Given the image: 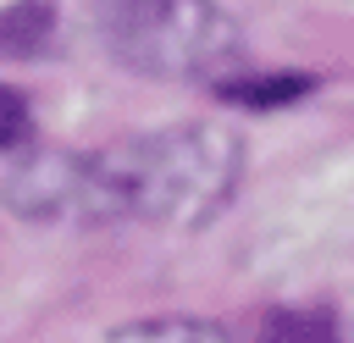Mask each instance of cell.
Wrapping results in <instances>:
<instances>
[{
	"instance_id": "cell-1",
	"label": "cell",
	"mask_w": 354,
	"mask_h": 343,
	"mask_svg": "<svg viewBox=\"0 0 354 343\" xmlns=\"http://www.w3.org/2000/svg\"><path fill=\"white\" fill-rule=\"evenodd\" d=\"M243 144L221 122H171L94 155H72V221L205 227L227 210Z\"/></svg>"
},
{
	"instance_id": "cell-2",
	"label": "cell",
	"mask_w": 354,
	"mask_h": 343,
	"mask_svg": "<svg viewBox=\"0 0 354 343\" xmlns=\"http://www.w3.org/2000/svg\"><path fill=\"white\" fill-rule=\"evenodd\" d=\"M94 33L111 61L144 77H221L243 55L221 0H94Z\"/></svg>"
},
{
	"instance_id": "cell-3",
	"label": "cell",
	"mask_w": 354,
	"mask_h": 343,
	"mask_svg": "<svg viewBox=\"0 0 354 343\" xmlns=\"http://www.w3.org/2000/svg\"><path fill=\"white\" fill-rule=\"evenodd\" d=\"M50 33L44 0H0V55H28Z\"/></svg>"
},
{
	"instance_id": "cell-4",
	"label": "cell",
	"mask_w": 354,
	"mask_h": 343,
	"mask_svg": "<svg viewBox=\"0 0 354 343\" xmlns=\"http://www.w3.org/2000/svg\"><path fill=\"white\" fill-rule=\"evenodd\" d=\"M260 343H337V326L321 310H277L266 321Z\"/></svg>"
},
{
	"instance_id": "cell-5",
	"label": "cell",
	"mask_w": 354,
	"mask_h": 343,
	"mask_svg": "<svg viewBox=\"0 0 354 343\" xmlns=\"http://www.w3.org/2000/svg\"><path fill=\"white\" fill-rule=\"evenodd\" d=\"M111 343H227L210 321H133Z\"/></svg>"
},
{
	"instance_id": "cell-6",
	"label": "cell",
	"mask_w": 354,
	"mask_h": 343,
	"mask_svg": "<svg viewBox=\"0 0 354 343\" xmlns=\"http://www.w3.org/2000/svg\"><path fill=\"white\" fill-rule=\"evenodd\" d=\"M28 144V100L17 89H0V149Z\"/></svg>"
}]
</instances>
